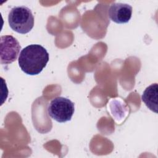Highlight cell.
Listing matches in <instances>:
<instances>
[{
  "label": "cell",
  "mask_w": 158,
  "mask_h": 158,
  "mask_svg": "<svg viewBox=\"0 0 158 158\" xmlns=\"http://www.w3.org/2000/svg\"><path fill=\"white\" fill-rule=\"evenodd\" d=\"M10 27L20 34H26L34 26V17L31 10L26 6L13 7L8 15Z\"/></svg>",
  "instance_id": "2"
},
{
  "label": "cell",
  "mask_w": 158,
  "mask_h": 158,
  "mask_svg": "<svg viewBox=\"0 0 158 158\" xmlns=\"http://www.w3.org/2000/svg\"><path fill=\"white\" fill-rule=\"evenodd\" d=\"M49 53L40 44H30L24 48L19 57L21 70L30 75L39 74L49 61Z\"/></svg>",
  "instance_id": "1"
},
{
  "label": "cell",
  "mask_w": 158,
  "mask_h": 158,
  "mask_svg": "<svg viewBox=\"0 0 158 158\" xmlns=\"http://www.w3.org/2000/svg\"><path fill=\"white\" fill-rule=\"evenodd\" d=\"M158 86L154 83L146 88L142 95V101L152 111L157 113Z\"/></svg>",
  "instance_id": "6"
},
{
  "label": "cell",
  "mask_w": 158,
  "mask_h": 158,
  "mask_svg": "<svg viewBox=\"0 0 158 158\" xmlns=\"http://www.w3.org/2000/svg\"><path fill=\"white\" fill-rule=\"evenodd\" d=\"M132 11V7L129 4L115 2L110 5L108 15L112 21L117 23H125L130 20Z\"/></svg>",
  "instance_id": "5"
},
{
  "label": "cell",
  "mask_w": 158,
  "mask_h": 158,
  "mask_svg": "<svg viewBox=\"0 0 158 158\" xmlns=\"http://www.w3.org/2000/svg\"><path fill=\"white\" fill-rule=\"evenodd\" d=\"M21 46L16 38L10 35L1 37V63L9 64L14 62L19 54Z\"/></svg>",
  "instance_id": "4"
},
{
  "label": "cell",
  "mask_w": 158,
  "mask_h": 158,
  "mask_svg": "<svg viewBox=\"0 0 158 158\" xmlns=\"http://www.w3.org/2000/svg\"><path fill=\"white\" fill-rule=\"evenodd\" d=\"M74 111L73 102L66 98L60 96L53 99L48 107L49 115L60 123L70 120Z\"/></svg>",
  "instance_id": "3"
}]
</instances>
